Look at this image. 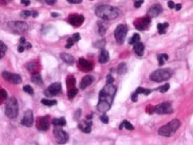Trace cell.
<instances>
[{"mask_svg": "<svg viewBox=\"0 0 193 145\" xmlns=\"http://www.w3.org/2000/svg\"><path fill=\"white\" fill-rule=\"evenodd\" d=\"M117 89L113 84H106L99 94V101L97 108L100 112L105 113L110 110L115 98Z\"/></svg>", "mask_w": 193, "mask_h": 145, "instance_id": "cell-1", "label": "cell"}, {"mask_svg": "<svg viewBox=\"0 0 193 145\" xmlns=\"http://www.w3.org/2000/svg\"><path fill=\"white\" fill-rule=\"evenodd\" d=\"M120 11L117 7L110 5H100L95 9L97 17L103 20H114L119 16Z\"/></svg>", "mask_w": 193, "mask_h": 145, "instance_id": "cell-2", "label": "cell"}, {"mask_svg": "<svg viewBox=\"0 0 193 145\" xmlns=\"http://www.w3.org/2000/svg\"><path fill=\"white\" fill-rule=\"evenodd\" d=\"M181 126V122L178 119H174L166 125H163L158 130V134L164 137H171Z\"/></svg>", "mask_w": 193, "mask_h": 145, "instance_id": "cell-3", "label": "cell"}, {"mask_svg": "<svg viewBox=\"0 0 193 145\" xmlns=\"http://www.w3.org/2000/svg\"><path fill=\"white\" fill-rule=\"evenodd\" d=\"M19 111V106L17 98L12 97L5 103V115L9 119L17 118Z\"/></svg>", "mask_w": 193, "mask_h": 145, "instance_id": "cell-4", "label": "cell"}, {"mask_svg": "<svg viewBox=\"0 0 193 145\" xmlns=\"http://www.w3.org/2000/svg\"><path fill=\"white\" fill-rule=\"evenodd\" d=\"M173 75V71L170 68H161L153 71L150 75V79L155 82H162L169 80Z\"/></svg>", "mask_w": 193, "mask_h": 145, "instance_id": "cell-5", "label": "cell"}, {"mask_svg": "<svg viewBox=\"0 0 193 145\" xmlns=\"http://www.w3.org/2000/svg\"><path fill=\"white\" fill-rule=\"evenodd\" d=\"M8 27L15 34H23L29 29L27 24L24 21H11L8 23Z\"/></svg>", "mask_w": 193, "mask_h": 145, "instance_id": "cell-6", "label": "cell"}, {"mask_svg": "<svg viewBox=\"0 0 193 145\" xmlns=\"http://www.w3.org/2000/svg\"><path fill=\"white\" fill-rule=\"evenodd\" d=\"M128 33V27L125 25H119L115 30V38L119 44H122L125 42Z\"/></svg>", "mask_w": 193, "mask_h": 145, "instance_id": "cell-7", "label": "cell"}, {"mask_svg": "<svg viewBox=\"0 0 193 145\" xmlns=\"http://www.w3.org/2000/svg\"><path fill=\"white\" fill-rule=\"evenodd\" d=\"M173 108L170 103H162L160 104L156 105L155 108H153V111H155L157 114H170L173 112Z\"/></svg>", "mask_w": 193, "mask_h": 145, "instance_id": "cell-8", "label": "cell"}, {"mask_svg": "<svg viewBox=\"0 0 193 145\" xmlns=\"http://www.w3.org/2000/svg\"><path fill=\"white\" fill-rule=\"evenodd\" d=\"M61 91V84L59 82H55L53 84H50L48 88L45 90L44 94L47 97H52L59 94Z\"/></svg>", "mask_w": 193, "mask_h": 145, "instance_id": "cell-9", "label": "cell"}, {"mask_svg": "<svg viewBox=\"0 0 193 145\" xmlns=\"http://www.w3.org/2000/svg\"><path fill=\"white\" fill-rule=\"evenodd\" d=\"M3 77H4L5 81L9 82L10 84H19L22 81L20 75L13 74V73H11V72H8V71H4L3 72Z\"/></svg>", "mask_w": 193, "mask_h": 145, "instance_id": "cell-10", "label": "cell"}, {"mask_svg": "<svg viewBox=\"0 0 193 145\" xmlns=\"http://www.w3.org/2000/svg\"><path fill=\"white\" fill-rule=\"evenodd\" d=\"M53 135L56 138V141L58 142L59 144H66L69 139V135L67 133L61 129H55L53 130Z\"/></svg>", "mask_w": 193, "mask_h": 145, "instance_id": "cell-11", "label": "cell"}, {"mask_svg": "<svg viewBox=\"0 0 193 145\" xmlns=\"http://www.w3.org/2000/svg\"><path fill=\"white\" fill-rule=\"evenodd\" d=\"M37 129L40 131H46L49 129L50 126V122L48 116H41L39 117L37 120Z\"/></svg>", "mask_w": 193, "mask_h": 145, "instance_id": "cell-12", "label": "cell"}, {"mask_svg": "<svg viewBox=\"0 0 193 145\" xmlns=\"http://www.w3.org/2000/svg\"><path fill=\"white\" fill-rule=\"evenodd\" d=\"M33 122H34V115H33V111L31 110H28L25 111V113L24 115V117L21 121V124L24 126L26 127H31L33 125Z\"/></svg>", "mask_w": 193, "mask_h": 145, "instance_id": "cell-13", "label": "cell"}, {"mask_svg": "<svg viewBox=\"0 0 193 145\" xmlns=\"http://www.w3.org/2000/svg\"><path fill=\"white\" fill-rule=\"evenodd\" d=\"M84 21V17L82 15H72L70 17L69 22L74 27H79Z\"/></svg>", "mask_w": 193, "mask_h": 145, "instance_id": "cell-14", "label": "cell"}, {"mask_svg": "<svg viewBox=\"0 0 193 145\" xmlns=\"http://www.w3.org/2000/svg\"><path fill=\"white\" fill-rule=\"evenodd\" d=\"M163 8L161 5L159 4H156L152 5L151 8L148 10V16L150 17H156L159 16V14L162 12Z\"/></svg>", "mask_w": 193, "mask_h": 145, "instance_id": "cell-15", "label": "cell"}, {"mask_svg": "<svg viewBox=\"0 0 193 145\" xmlns=\"http://www.w3.org/2000/svg\"><path fill=\"white\" fill-rule=\"evenodd\" d=\"M94 81V78L92 77V75H85L84 77L82 79L81 82H80V88L81 89H84L88 86H89L90 84L93 82Z\"/></svg>", "mask_w": 193, "mask_h": 145, "instance_id": "cell-16", "label": "cell"}, {"mask_svg": "<svg viewBox=\"0 0 193 145\" xmlns=\"http://www.w3.org/2000/svg\"><path fill=\"white\" fill-rule=\"evenodd\" d=\"M79 64L80 66V67H82L85 71H90L92 69V64L90 62L87 61L84 58H79Z\"/></svg>", "mask_w": 193, "mask_h": 145, "instance_id": "cell-17", "label": "cell"}, {"mask_svg": "<svg viewBox=\"0 0 193 145\" xmlns=\"http://www.w3.org/2000/svg\"><path fill=\"white\" fill-rule=\"evenodd\" d=\"M60 57H61V60L64 62H66V63H67V64L72 65L74 63V62H75L74 57L69 53H61V55H60Z\"/></svg>", "mask_w": 193, "mask_h": 145, "instance_id": "cell-18", "label": "cell"}, {"mask_svg": "<svg viewBox=\"0 0 193 145\" xmlns=\"http://www.w3.org/2000/svg\"><path fill=\"white\" fill-rule=\"evenodd\" d=\"M109 60V53L105 49H102L101 51V53L99 54L98 57V61L100 63L104 64L106 62H107Z\"/></svg>", "mask_w": 193, "mask_h": 145, "instance_id": "cell-19", "label": "cell"}, {"mask_svg": "<svg viewBox=\"0 0 193 145\" xmlns=\"http://www.w3.org/2000/svg\"><path fill=\"white\" fill-rule=\"evenodd\" d=\"M145 49V46L142 43H137V44H133V51L135 52L136 54H138V56H142L143 55V52Z\"/></svg>", "mask_w": 193, "mask_h": 145, "instance_id": "cell-20", "label": "cell"}, {"mask_svg": "<svg viewBox=\"0 0 193 145\" xmlns=\"http://www.w3.org/2000/svg\"><path fill=\"white\" fill-rule=\"evenodd\" d=\"M31 80V81L35 84H38V85H41V84H43V80H42V77H41V75L39 74V72L32 73Z\"/></svg>", "mask_w": 193, "mask_h": 145, "instance_id": "cell-21", "label": "cell"}, {"mask_svg": "<svg viewBox=\"0 0 193 145\" xmlns=\"http://www.w3.org/2000/svg\"><path fill=\"white\" fill-rule=\"evenodd\" d=\"M84 125H83V124H79V128L82 131L84 132L86 134H88V133H90L92 130V122H84Z\"/></svg>", "mask_w": 193, "mask_h": 145, "instance_id": "cell-22", "label": "cell"}, {"mask_svg": "<svg viewBox=\"0 0 193 145\" xmlns=\"http://www.w3.org/2000/svg\"><path fill=\"white\" fill-rule=\"evenodd\" d=\"M52 124L55 126L59 125V126H65L66 125V121L64 117H61V118H54L52 121Z\"/></svg>", "mask_w": 193, "mask_h": 145, "instance_id": "cell-23", "label": "cell"}, {"mask_svg": "<svg viewBox=\"0 0 193 145\" xmlns=\"http://www.w3.org/2000/svg\"><path fill=\"white\" fill-rule=\"evenodd\" d=\"M169 26H170V25H169V23H167V22H165V23L163 24H158L157 25V29H158V31H159V34H165L166 29Z\"/></svg>", "mask_w": 193, "mask_h": 145, "instance_id": "cell-24", "label": "cell"}, {"mask_svg": "<svg viewBox=\"0 0 193 145\" xmlns=\"http://www.w3.org/2000/svg\"><path fill=\"white\" fill-rule=\"evenodd\" d=\"M126 129V130H134V127H133V125L130 123V122H127V121H124V122L120 124V126H119V130H122L123 128Z\"/></svg>", "mask_w": 193, "mask_h": 145, "instance_id": "cell-25", "label": "cell"}, {"mask_svg": "<svg viewBox=\"0 0 193 145\" xmlns=\"http://www.w3.org/2000/svg\"><path fill=\"white\" fill-rule=\"evenodd\" d=\"M127 72V66L125 62H122L119 65L118 67H117V73L119 75H123L125 74Z\"/></svg>", "mask_w": 193, "mask_h": 145, "instance_id": "cell-26", "label": "cell"}, {"mask_svg": "<svg viewBox=\"0 0 193 145\" xmlns=\"http://www.w3.org/2000/svg\"><path fill=\"white\" fill-rule=\"evenodd\" d=\"M41 103L45 105V106H47V107H52V106L57 104L58 102L56 100H50V99H47V98H43L41 100Z\"/></svg>", "mask_w": 193, "mask_h": 145, "instance_id": "cell-27", "label": "cell"}, {"mask_svg": "<svg viewBox=\"0 0 193 145\" xmlns=\"http://www.w3.org/2000/svg\"><path fill=\"white\" fill-rule=\"evenodd\" d=\"M26 68H27L28 71H30L31 72H32V73L38 72V71H36V69L38 68V64L36 62H34L28 63L27 66H26Z\"/></svg>", "mask_w": 193, "mask_h": 145, "instance_id": "cell-28", "label": "cell"}, {"mask_svg": "<svg viewBox=\"0 0 193 145\" xmlns=\"http://www.w3.org/2000/svg\"><path fill=\"white\" fill-rule=\"evenodd\" d=\"M7 50V47L3 41L0 40V59L4 57Z\"/></svg>", "mask_w": 193, "mask_h": 145, "instance_id": "cell-29", "label": "cell"}, {"mask_svg": "<svg viewBox=\"0 0 193 145\" xmlns=\"http://www.w3.org/2000/svg\"><path fill=\"white\" fill-rule=\"evenodd\" d=\"M140 40V35L138 34H134L132 37L129 39V44H135L138 43Z\"/></svg>", "mask_w": 193, "mask_h": 145, "instance_id": "cell-30", "label": "cell"}, {"mask_svg": "<svg viewBox=\"0 0 193 145\" xmlns=\"http://www.w3.org/2000/svg\"><path fill=\"white\" fill-rule=\"evenodd\" d=\"M157 58H158V61H159V66H162L164 64L165 61L169 59V56L167 54H160V55L157 56Z\"/></svg>", "mask_w": 193, "mask_h": 145, "instance_id": "cell-31", "label": "cell"}, {"mask_svg": "<svg viewBox=\"0 0 193 145\" xmlns=\"http://www.w3.org/2000/svg\"><path fill=\"white\" fill-rule=\"evenodd\" d=\"M77 94H78V89L75 88H72L69 91H68V94H67V96H68V98L69 99H72V98H74L77 95Z\"/></svg>", "mask_w": 193, "mask_h": 145, "instance_id": "cell-32", "label": "cell"}, {"mask_svg": "<svg viewBox=\"0 0 193 145\" xmlns=\"http://www.w3.org/2000/svg\"><path fill=\"white\" fill-rule=\"evenodd\" d=\"M106 31V27L104 26V24L101 23L100 21L98 22V32L101 35H104Z\"/></svg>", "mask_w": 193, "mask_h": 145, "instance_id": "cell-33", "label": "cell"}, {"mask_svg": "<svg viewBox=\"0 0 193 145\" xmlns=\"http://www.w3.org/2000/svg\"><path fill=\"white\" fill-rule=\"evenodd\" d=\"M136 92L138 94H143L145 95H148L151 94V90L150 89H146L142 88V87H138V88L136 89Z\"/></svg>", "mask_w": 193, "mask_h": 145, "instance_id": "cell-34", "label": "cell"}, {"mask_svg": "<svg viewBox=\"0 0 193 145\" xmlns=\"http://www.w3.org/2000/svg\"><path fill=\"white\" fill-rule=\"evenodd\" d=\"M23 90L25 92V93H27L28 94H34V89H33V88L31 87V85H29V84H26V85L24 86Z\"/></svg>", "mask_w": 193, "mask_h": 145, "instance_id": "cell-35", "label": "cell"}, {"mask_svg": "<svg viewBox=\"0 0 193 145\" xmlns=\"http://www.w3.org/2000/svg\"><path fill=\"white\" fill-rule=\"evenodd\" d=\"M140 23L142 24V25H143L145 27H146L147 26H149V24L151 23V17H143Z\"/></svg>", "mask_w": 193, "mask_h": 145, "instance_id": "cell-36", "label": "cell"}, {"mask_svg": "<svg viewBox=\"0 0 193 145\" xmlns=\"http://www.w3.org/2000/svg\"><path fill=\"white\" fill-rule=\"evenodd\" d=\"M7 97V92L6 90H4L3 89H0V103L3 102L4 99H6Z\"/></svg>", "mask_w": 193, "mask_h": 145, "instance_id": "cell-37", "label": "cell"}, {"mask_svg": "<svg viewBox=\"0 0 193 145\" xmlns=\"http://www.w3.org/2000/svg\"><path fill=\"white\" fill-rule=\"evenodd\" d=\"M20 16L23 17V18H27V17L32 16V11H22V12H20Z\"/></svg>", "mask_w": 193, "mask_h": 145, "instance_id": "cell-38", "label": "cell"}, {"mask_svg": "<svg viewBox=\"0 0 193 145\" xmlns=\"http://www.w3.org/2000/svg\"><path fill=\"white\" fill-rule=\"evenodd\" d=\"M75 42L74 41V40L72 39V37L69 38L67 40V43H66V48H71L73 45H74V44H75Z\"/></svg>", "mask_w": 193, "mask_h": 145, "instance_id": "cell-39", "label": "cell"}, {"mask_svg": "<svg viewBox=\"0 0 193 145\" xmlns=\"http://www.w3.org/2000/svg\"><path fill=\"white\" fill-rule=\"evenodd\" d=\"M170 84H165V85H163L162 87H160L159 89V91H160V93H165V92H167L169 89H170Z\"/></svg>", "mask_w": 193, "mask_h": 145, "instance_id": "cell-40", "label": "cell"}, {"mask_svg": "<svg viewBox=\"0 0 193 145\" xmlns=\"http://www.w3.org/2000/svg\"><path fill=\"white\" fill-rule=\"evenodd\" d=\"M133 1H134V7L137 8L141 7V5L144 3V0H133Z\"/></svg>", "mask_w": 193, "mask_h": 145, "instance_id": "cell-41", "label": "cell"}, {"mask_svg": "<svg viewBox=\"0 0 193 145\" xmlns=\"http://www.w3.org/2000/svg\"><path fill=\"white\" fill-rule=\"evenodd\" d=\"M100 120H101V122H103L104 124H107V123H108V122H109L108 116H106V115H105V114L102 115V116L100 117Z\"/></svg>", "mask_w": 193, "mask_h": 145, "instance_id": "cell-42", "label": "cell"}, {"mask_svg": "<svg viewBox=\"0 0 193 145\" xmlns=\"http://www.w3.org/2000/svg\"><path fill=\"white\" fill-rule=\"evenodd\" d=\"M72 39L74 40L75 42H79V40H80V34H79V33H75L72 35Z\"/></svg>", "mask_w": 193, "mask_h": 145, "instance_id": "cell-43", "label": "cell"}, {"mask_svg": "<svg viewBox=\"0 0 193 145\" xmlns=\"http://www.w3.org/2000/svg\"><path fill=\"white\" fill-rule=\"evenodd\" d=\"M114 78L112 77L111 75H108L107 76V79H106V84H113L114 83Z\"/></svg>", "mask_w": 193, "mask_h": 145, "instance_id": "cell-44", "label": "cell"}, {"mask_svg": "<svg viewBox=\"0 0 193 145\" xmlns=\"http://www.w3.org/2000/svg\"><path fill=\"white\" fill-rule=\"evenodd\" d=\"M138 94L137 93V92H135V93H133L132 94V97H131V99H132V101L133 102V103H135V102L138 101Z\"/></svg>", "mask_w": 193, "mask_h": 145, "instance_id": "cell-45", "label": "cell"}, {"mask_svg": "<svg viewBox=\"0 0 193 145\" xmlns=\"http://www.w3.org/2000/svg\"><path fill=\"white\" fill-rule=\"evenodd\" d=\"M168 7L172 9V8H174L175 4H174V3H173V1H169V2H168Z\"/></svg>", "mask_w": 193, "mask_h": 145, "instance_id": "cell-46", "label": "cell"}, {"mask_svg": "<svg viewBox=\"0 0 193 145\" xmlns=\"http://www.w3.org/2000/svg\"><path fill=\"white\" fill-rule=\"evenodd\" d=\"M44 1H45V3L48 4V5H53V4L56 3L57 0H44Z\"/></svg>", "mask_w": 193, "mask_h": 145, "instance_id": "cell-47", "label": "cell"}, {"mask_svg": "<svg viewBox=\"0 0 193 145\" xmlns=\"http://www.w3.org/2000/svg\"><path fill=\"white\" fill-rule=\"evenodd\" d=\"M67 1L71 4H80L83 0H67Z\"/></svg>", "mask_w": 193, "mask_h": 145, "instance_id": "cell-48", "label": "cell"}, {"mask_svg": "<svg viewBox=\"0 0 193 145\" xmlns=\"http://www.w3.org/2000/svg\"><path fill=\"white\" fill-rule=\"evenodd\" d=\"M21 4H25V6H29L31 2H30V0H21Z\"/></svg>", "mask_w": 193, "mask_h": 145, "instance_id": "cell-49", "label": "cell"}, {"mask_svg": "<svg viewBox=\"0 0 193 145\" xmlns=\"http://www.w3.org/2000/svg\"><path fill=\"white\" fill-rule=\"evenodd\" d=\"M175 9H176V11H179L181 8H182V4H175Z\"/></svg>", "mask_w": 193, "mask_h": 145, "instance_id": "cell-50", "label": "cell"}, {"mask_svg": "<svg viewBox=\"0 0 193 145\" xmlns=\"http://www.w3.org/2000/svg\"><path fill=\"white\" fill-rule=\"evenodd\" d=\"M39 16V13H38L37 12H35V11H32V17H36Z\"/></svg>", "mask_w": 193, "mask_h": 145, "instance_id": "cell-51", "label": "cell"}, {"mask_svg": "<svg viewBox=\"0 0 193 145\" xmlns=\"http://www.w3.org/2000/svg\"><path fill=\"white\" fill-rule=\"evenodd\" d=\"M52 17H58L59 14L56 13V12H52Z\"/></svg>", "mask_w": 193, "mask_h": 145, "instance_id": "cell-52", "label": "cell"}, {"mask_svg": "<svg viewBox=\"0 0 193 145\" xmlns=\"http://www.w3.org/2000/svg\"><path fill=\"white\" fill-rule=\"evenodd\" d=\"M90 1H92V0H90Z\"/></svg>", "mask_w": 193, "mask_h": 145, "instance_id": "cell-53", "label": "cell"}]
</instances>
